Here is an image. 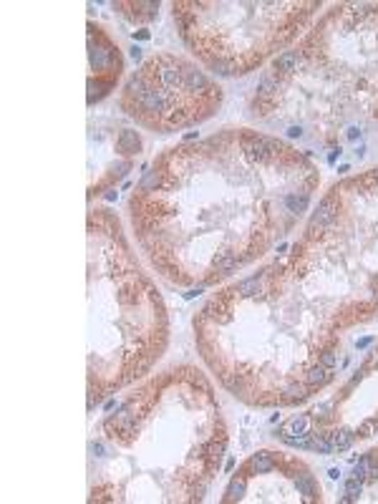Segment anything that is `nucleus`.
Returning <instances> with one entry per match:
<instances>
[{
    "label": "nucleus",
    "mask_w": 378,
    "mask_h": 504,
    "mask_svg": "<svg viewBox=\"0 0 378 504\" xmlns=\"http://www.w3.org/2000/svg\"><path fill=\"white\" fill-rule=\"evenodd\" d=\"M308 383L310 386H323V383H328L331 378H333V373H331V368H325L323 363H318V366H313L310 371H308Z\"/></svg>",
    "instance_id": "423d86ee"
},
{
    "label": "nucleus",
    "mask_w": 378,
    "mask_h": 504,
    "mask_svg": "<svg viewBox=\"0 0 378 504\" xmlns=\"http://www.w3.org/2000/svg\"><path fill=\"white\" fill-rule=\"evenodd\" d=\"M336 212H338V199H336V194H331V197H325V199L318 205V210L313 212V217H310V232L325 230L328 224H333Z\"/></svg>",
    "instance_id": "f257e3e1"
},
{
    "label": "nucleus",
    "mask_w": 378,
    "mask_h": 504,
    "mask_svg": "<svg viewBox=\"0 0 378 504\" xmlns=\"http://www.w3.org/2000/svg\"><path fill=\"white\" fill-rule=\"evenodd\" d=\"M371 340H373V338H363V340H358V348H366Z\"/></svg>",
    "instance_id": "5701e85b"
},
{
    "label": "nucleus",
    "mask_w": 378,
    "mask_h": 504,
    "mask_svg": "<svg viewBox=\"0 0 378 504\" xmlns=\"http://www.w3.org/2000/svg\"><path fill=\"white\" fill-rule=\"evenodd\" d=\"M320 363L325 366V368H333L338 363V356L333 353V350H328V353H323V358H320Z\"/></svg>",
    "instance_id": "f3484780"
},
{
    "label": "nucleus",
    "mask_w": 378,
    "mask_h": 504,
    "mask_svg": "<svg viewBox=\"0 0 378 504\" xmlns=\"http://www.w3.org/2000/svg\"><path fill=\"white\" fill-rule=\"evenodd\" d=\"M358 494H361V479H348L345 482V497L340 499V502H356L358 499Z\"/></svg>",
    "instance_id": "9b49d317"
},
{
    "label": "nucleus",
    "mask_w": 378,
    "mask_h": 504,
    "mask_svg": "<svg viewBox=\"0 0 378 504\" xmlns=\"http://www.w3.org/2000/svg\"><path fill=\"white\" fill-rule=\"evenodd\" d=\"M328 476H331V479H340V469H331Z\"/></svg>",
    "instance_id": "412c9836"
},
{
    "label": "nucleus",
    "mask_w": 378,
    "mask_h": 504,
    "mask_svg": "<svg viewBox=\"0 0 378 504\" xmlns=\"http://www.w3.org/2000/svg\"><path fill=\"white\" fill-rule=\"evenodd\" d=\"M345 136H348V139H356V136H361V129H358V126H350V129L345 131Z\"/></svg>",
    "instance_id": "6ab92c4d"
},
{
    "label": "nucleus",
    "mask_w": 378,
    "mask_h": 504,
    "mask_svg": "<svg viewBox=\"0 0 378 504\" xmlns=\"http://www.w3.org/2000/svg\"><path fill=\"white\" fill-rule=\"evenodd\" d=\"M131 56H134V58H139V56H141V48H139V45H134V48H131Z\"/></svg>",
    "instance_id": "4be33fe9"
},
{
    "label": "nucleus",
    "mask_w": 378,
    "mask_h": 504,
    "mask_svg": "<svg viewBox=\"0 0 378 504\" xmlns=\"http://www.w3.org/2000/svg\"><path fill=\"white\" fill-rule=\"evenodd\" d=\"M119 152H126V154L139 152V136H136V131H121L119 134Z\"/></svg>",
    "instance_id": "6e6552de"
},
{
    "label": "nucleus",
    "mask_w": 378,
    "mask_h": 504,
    "mask_svg": "<svg viewBox=\"0 0 378 504\" xmlns=\"http://www.w3.org/2000/svg\"><path fill=\"white\" fill-rule=\"evenodd\" d=\"M300 134H303L300 126H290V129H288V136H300Z\"/></svg>",
    "instance_id": "aec40b11"
},
{
    "label": "nucleus",
    "mask_w": 378,
    "mask_h": 504,
    "mask_svg": "<svg viewBox=\"0 0 378 504\" xmlns=\"http://www.w3.org/2000/svg\"><path fill=\"white\" fill-rule=\"evenodd\" d=\"M250 466L257 471V474H267V471L275 469V459H272L270 451H257V454L250 459Z\"/></svg>",
    "instance_id": "20e7f679"
},
{
    "label": "nucleus",
    "mask_w": 378,
    "mask_h": 504,
    "mask_svg": "<svg viewBox=\"0 0 378 504\" xmlns=\"http://www.w3.org/2000/svg\"><path fill=\"white\" fill-rule=\"evenodd\" d=\"M378 426V419H368L358 426V436H371V431Z\"/></svg>",
    "instance_id": "dca6fc26"
},
{
    "label": "nucleus",
    "mask_w": 378,
    "mask_h": 504,
    "mask_svg": "<svg viewBox=\"0 0 378 504\" xmlns=\"http://www.w3.org/2000/svg\"><path fill=\"white\" fill-rule=\"evenodd\" d=\"M308 426H310V419L308 416H295V419H290L285 426H283V431H280V436H293V434H297V436H303V434H308Z\"/></svg>",
    "instance_id": "f03ea898"
},
{
    "label": "nucleus",
    "mask_w": 378,
    "mask_h": 504,
    "mask_svg": "<svg viewBox=\"0 0 378 504\" xmlns=\"http://www.w3.org/2000/svg\"><path fill=\"white\" fill-rule=\"evenodd\" d=\"M303 398H308V388H305V386H300V383L288 386V391H285V401H303Z\"/></svg>",
    "instance_id": "ddd939ff"
},
{
    "label": "nucleus",
    "mask_w": 378,
    "mask_h": 504,
    "mask_svg": "<svg viewBox=\"0 0 378 504\" xmlns=\"http://www.w3.org/2000/svg\"><path fill=\"white\" fill-rule=\"evenodd\" d=\"M242 494H245V479H232L227 489V499L235 502V499H242Z\"/></svg>",
    "instance_id": "f8f14e48"
},
{
    "label": "nucleus",
    "mask_w": 378,
    "mask_h": 504,
    "mask_svg": "<svg viewBox=\"0 0 378 504\" xmlns=\"http://www.w3.org/2000/svg\"><path fill=\"white\" fill-rule=\"evenodd\" d=\"M308 202H310V199H308V194H303L300 199H297V197H288V205H290V210H293L295 214H300V212L308 210Z\"/></svg>",
    "instance_id": "2eb2a0df"
},
{
    "label": "nucleus",
    "mask_w": 378,
    "mask_h": 504,
    "mask_svg": "<svg viewBox=\"0 0 378 504\" xmlns=\"http://www.w3.org/2000/svg\"><path fill=\"white\" fill-rule=\"evenodd\" d=\"M295 487H297V492L305 494V497H315V494H318V482L313 479V474H297Z\"/></svg>",
    "instance_id": "39448f33"
},
{
    "label": "nucleus",
    "mask_w": 378,
    "mask_h": 504,
    "mask_svg": "<svg viewBox=\"0 0 378 504\" xmlns=\"http://www.w3.org/2000/svg\"><path fill=\"white\" fill-rule=\"evenodd\" d=\"M212 71H214L217 76H232V73H235L232 63H227V61H212Z\"/></svg>",
    "instance_id": "4468645a"
},
{
    "label": "nucleus",
    "mask_w": 378,
    "mask_h": 504,
    "mask_svg": "<svg viewBox=\"0 0 378 504\" xmlns=\"http://www.w3.org/2000/svg\"><path fill=\"white\" fill-rule=\"evenodd\" d=\"M353 439H356V434L350 431V429H338L331 434V444H333V449H348L350 444H353Z\"/></svg>",
    "instance_id": "0eeeda50"
},
{
    "label": "nucleus",
    "mask_w": 378,
    "mask_h": 504,
    "mask_svg": "<svg viewBox=\"0 0 378 504\" xmlns=\"http://www.w3.org/2000/svg\"><path fill=\"white\" fill-rule=\"evenodd\" d=\"M297 63H300L297 53H293V51H285L283 56H278V58H275L272 68H275V71H280V73H290V71H295V68H297Z\"/></svg>",
    "instance_id": "7ed1b4c3"
},
{
    "label": "nucleus",
    "mask_w": 378,
    "mask_h": 504,
    "mask_svg": "<svg viewBox=\"0 0 378 504\" xmlns=\"http://www.w3.org/2000/svg\"><path fill=\"white\" fill-rule=\"evenodd\" d=\"M91 451L96 454V457H106V446L98 441V444H91Z\"/></svg>",
    "instance_id": "a211bd4d"
},
{
    "label": "nucleus",
    "mask_w": 378,
    "mask_h": 504,
    "mask_svg": "<svg viewBox=\"0 0 378 504\" xmlns=\"http://www.w3.org/2000/svg\"><path fill=\"white\" fill-rule=\"evenodd\" d=\"M260 280H262V275H252L247 280H242L237 285V293L242 295V297H255V295L260 293Z\"/></svg>",
    "instance_id": "1a4fd4ad"
},
{
    "label": "nucleus",
    "mask_w": 378,
    "mask_h": 504,
    "mask_svg": "<svg viewBox=\"0 0 378 504\" xmlns=\"http://www.w3.org/2000/svg\"><path fill=\"white\" fill-rule=\"evenodd\" d=\"M237 265H242V260H237L232 252H227V255H222V257L214 260V270H217V272H230V270H235Z\"/></svg>",
    "instance_id": "9d476101"
}]
</instances>
